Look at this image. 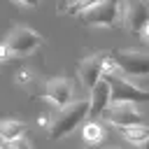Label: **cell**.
Wrapping results in <instances>:
<instances>
[{
  "instance_id": "1",
  "label": "cell",
  "mask_w": 149,
  "mask_h": 149,
  "mask_svg": "<svg viewBox=\"0 0 149 149\" xmlns=\"http://www.w3.org/2000/svg\"><path fill=\"white\" fill-rule=\"evenodd\" d=\"M88 116V100H70L68 105L58 107V114L49 123V140H63L68 137L77 126L84 123Z\"/></svg>"
},
{
  "instance_id": "2",
  "label": "cell",
  "mask_w": 149,
  "mask_h": 149,
  "mask_svg": "<svg viewBox=\"0 0 149 149\" xmlns=\"http://www.w3.org/2000/svg\"><path fill=\"white\" fill-rule=\"evenodd\" d=\"M84 26H95V28H114L123 21V9L121 0H98L95 5L86 7L84 12L77 14Z\"/></svg>"
},
{
  "instance_id": "3",
  "label": "cell",
  "mask_w": 149,
  "mask_h": 149,
  "mask_svg": "<svg viewBox=\"0 0 149 149\" xmlns=\"http://www.w3.org/2000/svg\"><path fill=\"white\" fill-rule=\"evenodd\" d=\"M107 72H119V65L112 61L109 51H100V54H93V56L84 58L79 63V70H77L79 81L86 91H91L102 79V74H107Z\"/></svg>"
},
{
  "instance_id": "4",
  "label": "cell",
  "mask_w": 149,
  "mask_h": 149,
  "mask_svg": "<svg viewBox=\"0 0 149 149\" xmlns=\"http://www.w3.org/2000/svg\"><path fill=\"white\" fill-rule=\"evenodd\" d=\"M109 84V102H149V91H142L140 86L130 84L123 72H107L102 74Z\"/></svg>"
},
{
  "instance_id": "5",
  "label": "cell",
  "mask_w": 149,
  "mask_h": 149,
  "mask_svg": "<svg viewBox=\"0 0 149 149\" xmlns=\"http://www.w3.org/2000/svg\"><path fill=\"white\" fill-rule=\"evenodd\" d=\"M123 23L133 35L147 40L149 37V0H126Z\"/></svg>"
},
{
  "instance_id": "6",
  "label": "cell",
  "mask_w": 149,
  "mask_h": 149,
  "mask_svg": "<svg viewBox=\"0 0 149 149\" xmlns=\"http://www.w3.org/2000/svg\"><path fill=\"white\" fill-rule=\"evenodd\" d=\"M109 56L123 74L149 77V54L135 51V49H116V51H109Z\"/></svg>"
},
{
  "instance_id": "7",
  "label": "cell",
  "mask_w": 149,
  "mask_h": 149,
  "mask_svg": "<svg viewBox=\"0 0 149 149\" xmlns=\"http://www.w3.org/2000/svg\"><path fill=\"white\" fill-rule=\"evenodd\" d=\"M5 42H7V47H9V51H12L14 58H19V56H28V54L37 51V47H42V37H40L33 28H28V26H19V28H14V30L7 35Z\"/></svg>"
},
{
  "instance_id": "8",
  "label": "cell",
  "mask_w": 149,
  "mask_h": 149,
  "mask_svg": "<svg viewBox=\"0 0 149 149\" xmlns=\"http://www.w3.org/2000/svg\"><path fill=\"white\" fill-rule=\"evenodd\" d=\"M100 116L114 126V128H123V126H133V123H142V114L135 107V102H109Z\"/></svg>"
},
{
  "instance_id": "9",
  "label": "cell",
  "mask_w": 149,
  "mask_h": 149,
  "mask_svg": "<svg viewBox=\"0 0 149 149\" xmlns=\"http://www.w3.org/2000/svg\"><path fill=\"white\" fill-rule=\"evenodd\" d=\"M42 98H47L54 107H63V105H68L70 100H74V88H72V81H70L68 77H56V79H49V81L44 84Z\"/></svg>"
},
{
  "instance_id": "10",
  "label": "cell",
  "mask_w": 149,
  "mask_h": 149,
  "mask_svg": "<svg viewBox=\"0 0 149 149\" xmlns=\"http://www.w3.org/2000/svg\"><path fill=\"white\" fill-rule=\"evenodd\" d=\"M107 105H109V84H107V79L102 77V79L91 88V98H88V116H91V119L100 116V112H102Z\"/></svg>"
},
{
  "instance_id": "11",
  "label": "cell",
  "mask_w": 149,
  "mask_h": 149,
  "mask_svg": "<svg viewBox=\"0 0 149 149\" xmlns=\"http://www.w3.org/2000/svg\"><path fill=\"white\" fill-rule=\"evenodd\" d=\"M26 130H28V126L23 121H19V119H2L0 121V137L5 142H12L16 137H23Z\"/></svg>"
},
{
  "instance_id": "12",
  "label": "cell",
  "mask_w": 149,
  "mask_h": 149,
  "mask_svg": "<svg viewBox=\"0 0 149 149\" xmlns=\"http://www.w3.org/2000/svg\"><path fill=\"white\" fill-rule=\"evenodd\" d=\"M119 133L123 135V140H128L130 144H144L149 140V126L142 123H133V126H123L119 128Z\"/></svg>"
},
{
  "instance_id": "13",
  "label": "cell",
  "mask_w": 149,
  "mask_h": 149,
  "mask_svg": "<svg viewBox=\"0 0 149 149\" xmlns=\"http://www.w3.org/2000/svg\"><path fill=\"white\" fill-rule=\"evenodd\" d=\"M81 137H84L86 144H100L105 140V130H102V126L98 121H88L81 128Z\"/></svg>"
},
{
  "instance_id": "14",
  "label": "cell",
  "mask_w": 149,
  "mask_h": 149,
  "mask_svg": "<svg viewBox=\"0 0 149 149\" xmlns=\"http://www.w3.org/2000/svg\"><path fill=\"white\" fill-rule=\"evenodd\" d=\"M98 0H68L63 7H61V12H65V14H70V16H74V14H79V12H84L86 7H91V5H95Z\"/></svg>"
},
{
  "instance_id": "15",
  "label": "cell",
  "mask_w": 149,
  "mask_h": 149,
  "mask_svg": "<svg viewBox=\"0 0 149 149\" xmlns=\"http://www.w3.org/2000/svg\"><path fill=\"white\" fill-rule=\"evenodd\" d=\"M9 149H30V142L26 140V135L23 137H16V140H12V142H5Z\"/></svg>"
},
{
  "instance_id": "16",
  "label": "cell",
  "mask_w": 149,
  "mask_h": 149,
  "mask_svg": "<svg viewBox=\"0 0 149 149\" xmlns=\"http://www.w3.org/2000/svg\"><path fill=\"white\" fill-rule=\"evenodd\" d=\"M9 58H14V56H12L9 47H7V42H2V44H0V63H5V61H9Z\"/></svg>"
},
{
  "instance_id": "17",
  "label": "cell",
  "mask_w": 149,
  "mask_h": 149,
  "mask_svg": "<svg viewBox=\"0 0 149 149\" xmlns=\"http://www.w3.org/2000/svg\"><path fill=\"white\" fill-rule=\"evenodd\" d=\"M16 81H19V84L30 81V72H28V70H21V72H19V77H16Z\"/></svg>"
},
{
  "instance_id": "18",
  "label": "cell",
  "mask_w": 149,
  "mask_h": 149,
  "mask_svg": "<svg viewBox=\"0 0 149 149\" xmlns=\"http://www.w3.org/2000/svg\"><path fill=\"white\" fill-rule=\"evenodd\" d=\"M12 2L23 5V7H37V5H40V0H12Z\"/></svg>"
},
{
  "instance_id": "19",
  "label": "cell",
  "mask_w": 149,
  "mask_h": 149,
  "mask_svg": "<svg viewBox=\"0 0 149 149\" xmlns=\"http://www.w3.org/2000/svg\"><path fill=\"white\" fill-rule=\"evenodd\" d=\"M37 123H40L42 128H49V123H51V121H49V116H40V121H37Z\"/></svg>"
},
{
  "instance_id": "20",
  "label": "cell",
  "mask_w": 149,
  "mask_h": 149,
  "mask_svg": "<svg viewBox=\"0 0 149 149\" xmlns=\"http://www.w3.org/2000/svg\"><path fill=\"white\" fill-rule=\"evenodd\" d=\"M2 144H5V140H2V137H0V147H2Z\"/></svg>"
},
{
  "instance_id": "21",
  "label": "cell",
  "mask_w": 149,
  "mask_h": 149,
  "mask_svg": "<svg viewBox=\"0 0 149 149\" xmlns=\"http://www.w3.org/2000/svg\"><path fill=\"white\" fill-rule=\"evenodd\" d=\"M144 144H147V147H149V140H147V142H144Z\"/></svg>"
},
{
  "instance_id": "22",
  "label": "cell",
  "mask_w": 149,
  "mask_h": 149,
  "mask_svg": "<svg viewBox=\"0 0 149 149\" xmlns=\"http://www.w3.org/2000/svg\"><path fill=\"white\" fill-rule=\"evenodd\" d=\"M147 40H149V37H147Z\"/></svg>"
}]
</instances>
